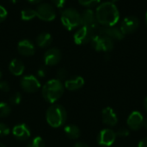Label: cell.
<instances>
[{
	"label": "cell",
	"mask_w": 147,
	"mask_h": 147,
	"mask_svg": "<svg viewBox=\"0 0 147 147\" xmlns=\"http://www.w3.org/2000/svg\"><path fill=\"white\" fill-rule=\"evenodd\" d=\"M97 23L102 26H114L120 18L118 8L112 2H104L101 3L96 10Z\"/></svg>",
	"instance_id": "6da1fadb"
},
{
	"label": "cell",
	"mask_w": 147,
	"mask_h": 147,
	"mask_svg": "<svg viewBox=\"0 0 147 147\" xmlns=\"http://www.w3.org/2000/svg\"><path fill=\"white\" fill-rule=\"evenodd\" d=\"M65 92V86L58 79H52L47 81L42 87L41 94L44 100L50 103L54 104L59 101Z\"/></svg>",
	"instance_id": "7a4b0ae2"
},
{
	"label": "cell",
	"mask_w": 147,
	"mask_h": 147,
	"mask_svg": "<svg viewBox=\"0 0 147 147\" xmlns=\"http://www.w3.org/2000/svg\"><path fill=\"white\" fill-rule=\"evenodd\" d=\"M46 120L48 125L53 128H59L64 126L67 120L65 108L59 104L51 105L46 112Z\"/></svg>",
	"instance_id": "3957f363"
},
{
	"label": "cell",
	"mask_w": 147,
	"mask_h": 147,
	"mask_svg": "<svg viewBox=\"0 0 147 147\" xmlns=\"http://www.w3.org/2000/svg\"><path fill=\"white\" fill-rule=\"evenodd\" d=\"M61 22L67 29L71 30L81 25V14L73 8H68L61 14Z\"/></svg>",
	"instance_id": "277c9868"
},
{
	"label": "cell",
	"mask_w": 147,
	"mask_h": 147,
	"mask_svg": "<svg viewBox=\"0 0 147 147\" xmlns=\"http://www.w3.org/2000/svg\"><path fill=\"white\" fill-rule=\"evenodd\" d=\"M99 28H91L87 26H82L75 34H74V42L78 45L86 44L90 42L93 37L97 34Z\"/></svg>",
	"instance_id": "5b68a950"
},
{
	"label": "cell",
	"mask_w": 147,
	"mask_h": 147,
	"mask_svg": "<svg viewBox=\"0 0 147 147\" xmlns=\"http://www.w3.org/2000/svg\"><path fill=\"white\" fill-rule=\"evenodd\" d=\"M91 45L96 51L109 52L114 49V41L105 36L96 34L91 40Z\"/></svg>",
	"instance_id": "8992f818"
},
{
	"label": "cell",
	"mask_w": 147,
	"mask_h": 147,
	"mask_svg": "<svg viewBox=\"0 0 147 147\" xmlns=\"http://www.w3.org/2000/svg\"><path fill=\"white\" fill-rule=\"evenodd\" d=\"M20 86L23 91L28 94L37 92L40 88V82L37 77L32 75L23 76L20 81Z\"/></svg>",
	"instance_id": "52a82bcc"
},
{
	"label": "cell",
	"mask_w": 147,
	"mask_h": 147,
	"mask_svg": "<svg viewBox=\"0 0 147 147\" xmlns=\"http://www.w3.org/2000/svg\"><path fill=\"white\" fill-rule=\"evenodd\" d=\"M36 16H38L40 20L50 22L53 21L56 17V13L54 8L48 3H41L40 4L36 10Z\"/></svg>",
	"instance_id": "ba28073f"
},
{
	"label": "cell",
	"mask_w": 147,
	"mask_h": 147,
	"mask_svg": "<svg viewBox=\"0 0 147 147\" xmlns=\"http://www.w3.org/2000/svg\"><path fill=\"white\" fill-rule=\"evenodd\" d=\"M97 34L105 36L114 40H122L125 35L121 32V29L115 26H99Z\"/></svg>",
	"instance_id": "9c48e42d"
},
{
	"label": "cell",
	"mask_w": 147,
	"mask_h": 147,
	"mask_svg": "<svg viewBox=\"0 0 147 147\" xmlns=\"http://www.w3.org/2000/svg\"><path fill=\"white\" fill-rule=\"evenodd\" d=\"M116 137V133L113 130L105 128L99 133L97 136V143L102 146H110L115 143Z\"/></svg>",
	"instance_id": "30bf717a"
},
{
	"label": "cell",
	"mask_w": 147,
	"mask_h": 147,
	"mask_svg": "<svg viewBox=\"0 0 147 147\" xmlns=\"http://www.w3.org/2000/svg\"><path fill=\"white\" fill-rule=\"evenodd\" d=\"M139 26H140L139 19L134 16H129L125 17L122 20L120 29L121 32L124 35H126V34H131L136 31Z\"/></svg>",
	"instance_id": "8fae6325"
},
{
	"label": "cell",
	"mask_w": 147,
	"mask_h": 147,
	"mask_svg": "<svg viewBox=\"0 0 147 147\" xmlns=\"http://www.w3.org/2000/svg\"><path fill=\"white\" fill-rule=\"evenodd\" d=\"M62 58L61 51L57 48H51L47 49L43 56L44 62L47 66H55L57 65Z\"/></svg>",
	"instance_id": "7c38bea8"
},
{
	"label": "cell",
	"mask_w": 147,
	"mask_h": 147,
	"mask_svg": "<svg viewBox=\"0 0 147 147\" xmlns=\"http://www.w3.org/2000/svg\"><path fill=\"white\" fill-rule=\"evenodd\" d=\"M81 25L91 28H99L96 13L92 10L87 9L81 13Z\"/></svg>",
	"instance_id": "4fadbf2b"
},
{
	"label": "cell",
	"mask_w": 147,
	"mask_h": 147,
	"mask_svg": "<svg viewBox=\"0 0 147 147\" xmlns=\"http://www.w3.org/2000/svg\"><path fill=\"white\" fill-rule=\"evenodd\" d=\"M144 118L143 115L138 112V111H134L130 113V115L127 118V126L134 131H138L140 130L143 125H144Z\"/></svg>",
	"instance_id": "5bb4252c"
},
{
	"label": "cell",
	"mask_w": 147,
	"mask_h": 147,
	"mask_svg": "<svg viewBox=\"0 0 147 147\" xmlns=\"http://www.w3.org/2000/svg\"><path fill=\"white\" fill-rule=\"evenodd\" d=\"M12 134L17 140L24 141L30 138L31 131L28 125L22 123L14 126V128L12 129Z\"/></svg>",
	"instance_id": "9a60e30c"
},
{
	"label": "cell",
	"mask_w": 147,
	"mask_h": 147,
	"mask_svg": "<svg viewBox=\"0 0 147 147\" xmlns=\"http://www.w3.org/2000/svg\"><path fill=\"white\" fill-rule=\"evenodd\" d=\"M18 53L23 56H31L35 52V48L33 42L29 40H22L17 44Z\"/></svg>",
	"instance_id": "2e32d148"
},
{
	"label": "cell",
	"mask_w": 147,
	"mask_h": 147,
	"mask_svg": "<svg viewBox=\"0 0 147 147\" xmlns=\"http://www.w3.org/2000/svg\"><path fill=\"white\" fill-rule=\"evenodd\" d=\"M102 118L103 123L109 126H115L118 123V117H117L115 112L109 107H105L102 110Z\"/></svg>",
	"instance_id": "e0dca14e"
},
{
	"label": "cell",
	"mask_w": 147,
	"mask_h": 147,
	"mask_svg": "<svg viewBox=\"0 0 147 147\" xmlns=\"http://www.w3.org/2000/svg\"><path fill=\"white\" fill-rule=\"evenodd\" d=\"M84 85V80L82 76L77 75L71 78H68L65 81V88L69 91H76L80 89Z\"/></svg>",
	"instance_id": "ac0fdd59"
},
{
	"label": "cell",
	"mask_w": 147,
	"mask_h": 147,
	"mask_svg": "<svg viewBox=\"0 0 147 147\" xmlns=\"http://www.w3.org/2000/svg\"><path fill=\"white\" fill-rule=\"evenodd\" d=\"M9 70L13 75L21 76L25 70V66L19 59H14L9 64Z\"/></svg>",
	"instance_id": "d6986e66"
},
{
	"label": "cell",
	"mask_w": 147,
	"mask_h": 147,
	"mask_svg": "<svg viewBox=\"0 0 147 147\" xmlns=\"http://www.w3.org/2000/svg\"><path fill=\"white\" fill-rule=\"evenodd\" d=\"M64 132L67 138L71 139H78L80 137V129L76 125H67L64 128Z\"/></svg>",
	"instance_id": "ffe728a7"
},
{
	"label": "cell",
	"mask_w": 147,
	"mask_h": 147,
	"mask_svg": "<svg viewBox=\"0 0 147 147\" xmlns=\"http://www.w3.org/2000/svg\"><path fill=\"white\" fill-rule=\"evenodd\" d=\"M53 38L49 33H41L36 38V44L40 48H47L52 43Z\"/></svg>",
	"instance_id": "44dd1931"
},
{
	"label": "cell",
	"mask_w": 147,
	"mask_h": 147,
	"mask_svg": "<svg viewBox=\"0 0 147 147\" xmlns=\"http://www.w3.org/2000/svg\"><path fill=\"white\" fill-rule=\"evenodd\" d=\"M36 16V12L33 9H24L22 10L21 12V17L22 20L24 21H29V20H32L33 18H34Z\"/></svg>",
	"instance_id": "7402d4cb"
},
{
	"label": "cell",
	"mask_w": 147,
	"mask_h": 147,
	"mask_svg": "<svg viewBox=\"0 0 147 147\" xmlns=\"http://www.w3.org/2000/svg\"><path fill=\"white\" fill-rule=\"evenodd\" d=\"M11 113L10 106L6 102H0V118H5Z\"/></svg>",
	"instance_id": "603a6c76"
},
{
	"label": "cell",
	"mask_w": 147,
	"mask_h": 147,
	"mask_svg": "<svg viewBox=\"0 0 147 147\" xmlns=\"http://www.w3.org/2000/svg\"><path fill=\"white\" fill-rule=\"evenodd\" d=\"M28 147H45V142L41 137L36 136L29 141Z\"/></svg>",
	"instance_id": "cb8c5ba5"
},
{
	"label": "cell",
	"mask_w": 147,
	"mask_h": 147,
	"mask_svg": "<svg viewBox=\"0 0 147 147\" xmlns=\"http://www.w3.org/2000/svg\"><path fill=\"white\" fill-rule=\"evenodd\" d=\"M9 101H10L11 105H15V106L19 105V104L21 103V101H22V94H21L20 93H18V92L14 93V94L10 96Z\"/></svg>",
	"instance_id": "d4e9b609"
},
{
	"label": "cell",
	"mask_w": 147,
	"mask_h": 147,
	"mask_svg": "<svg viewBox=\"0 0 147 147\" xmlns=\"http://www.w3.org/2000/svg\"><path fill=\"white\" fill-rule=\"evenodd\" d=\"M67 76H68V72L65 68H59L57 72V78L58 80H59L60 81H66L67 80Z\"/></svg>",
	"instance_id": "484cf974"
},
{
	"label": "cell",
	"mask_w": 147,
	"mask_h": 147,
	"mask_svg": "<svg viewBox=\"0 0 147 147\" xmlns=\"http://www.w3.org/2000/svg\"><path fill=\"white\" fill-rule=\"evenodd\" d=\"M9 133H10L9 127L6 124L0 122V138H3V137L9 135Z\"/></svg>",
	"instance_id": "4316f807"
},
{
	"label": "cell",
	"mask_w": 147,
	"mask_h": 147,
	"mask_svg": "<svg viewBox=\"0 0 147 147\" xmlns=\"http://www.w3.org/2000/svg\"><path fill=\"white\" fill-rule=\"evenodd\" d=\"M115 133H116V136H119V137H127L129 135V130L126 127H121L118 129V131Z\"/></svg>",
	"instance_id": "83f0119b"
},
{
	"label": "cell",
	"mask_w": 147,
	"mask_h": 147,
	"mask_svg": "<svg viewBox=\"0 0 147 147\" xmlns=\"http://www.w3.org/2000/svg\"><path fill=\"white\" fill-rule=\"evenodd\" d=\"M78 2L84 6H93L100 2V0H78Z\"/></svg>",
	"instance_id": "f1b7e54d"
},
{
	"label": "cell",
	"mask_w": 147,
	"mask_h": 147,
	"mask_svg": "<svg viewBox=\"0 0 147 147\" xmlns=\"http://www.w3.org/2000/svg\"><path fill=\"white\" fill-rule=\"evenodd\" d=\"M0 90L2 92L7 93L10 90V86L7 81H0Z\"/></svg>",
	"instance_id": "f546056e"
},
{
	"label": "cell",
	"mask_w": 147,
	"mask_h": 147,
	"mask_svg": "<svg viewBox=\"0 0 147 147\" xmlns=\"http://www.w3.org/2000/svg\"><path fill=\"white\" fill-rule=\"evenodd\" d=\"M7 16V10H5L4 7L0 5V23L3 22Z\"/></svg>",
	"instance_id": "4dcf8cb0"
},
{
	"label": "cell",
	"mask_w": 147,
	"mask_h": 147,
	"mask_svg": "<svg viewBox=\"0 0 147 147\" xmlns=\"http://www.w3.org/2000/svg\"><path fill=\"white\" fill-rule=\"evenodd\" d=\"M47 69L45 68H40L37 71V75L40 78H44L47 75Z\"/></svg>",
	"instance_id": "1f68e13d"
},
{
	"label": "cell",
	"mask_w": 147,
	"mask_h": 147,
	"mask_svg": "<svg viewBox=\"0 0 147 147\" xmlns=\"http://www.w3.org/2000/svg\"><path fill=\"white\" fill-rule=\"evenodd\" d=\"M52 3L57 7V8H62L65 3V0H52Z\"/></svg>",
	"instance_id": "d6a6232c"
},
{
	"label": "cell",
	"mask_w": 147,
	"mask_h": 147,
	"mask_svg": "<svg viewBox=\"0 0 147 147\" xmlns=\"http://www.w3.org/2000/svg\"><path fill=\"white\" fill-rule=\"evenodd\" d=\"M138 147H147V138H145L142 140H140L138 145Z\"/></svg>",
	"instance_id": "836d02e7"
},
{
	"label": "cell",
	"mask_w": 147,
	"mask_h": 147,
	"mask_svg": "<svg viewBox=\"0 0 147 147\" xmlns=\"http://www.w3.org/2000/svg\"><path fill=\"white\" fill-rule=\"evenodd\" d=\"M73 147H90L87 144L84 143V142H77Z\"/></svg>",
	"instance_id": "e575fe53"
},
{
	"label": "cell",
	"mask_w": 147,
	"mask_h": 147,
	"mask_svg": "<svg viewBox=\"0 0 147 147\" xmlns=\"http://www.w3.org/2000/svg\"><path fill=\"white\" fill-rule=\"evenodd\" d=\"M28 1L31 3H40L42 0H28Z\"/></svg>",
	"instance_id": "d590c367"
},
{
	"label": "cell",
	"mask_w": 147,
	"mask_h": 147,
	"mask_svg": "<svg viewBox=\"0 0 147 147\" xmlns=\"http://www.w3.org/2000/svg\"><path fill=\"white\" fill-rule=\"evenodd\" d=\"M144 107H145L146 110L147 111V97L145 99V101H144Z\"/></svg>",
	"instance_id": "8d00e7d4"
},
{
	"label": "cell",
	"mask_w": 147,
	"mask_h": 147,
	"mask_svg": "<svg viewBox=\"0 0 147 147\" xmlns=\"http://www.w3.org/2000/svg\"><path fill=\"white\" fill-rule=\"evenodd\" d=\"M143 126H144L146 129H147V119H146V120H144V125H143Z\"/></svg>",
	"instance_id": "74e56055"
},
{
	"label": "cell",
	"mask_w": 147,
	"mask_h": 147,
	"mask_svg": "<svg viewBox=\"0 0 147 147\" xmlns=\"http://www.w3.org/2000/svg\"><path fill=\"white\" fill-rule=\"evenodd\" d=\"M0 147H6V146H5L3 143H1V142H0Z\"/></svg>",
	"instance_id": "f35d334b"
},
{
	"label": "cell",
	"mask_w": 147,
	"mask_h": 147,
	"mask_svg": "<svg viewBox=\"0 0 147 147\" xmlns=\"http://www.w3.org/2000/svg\"><path fill=\"white\" fill-rule=\"evenodd\" d=\"M11 1H12L13 3H17V2H18L19 0H11Z\"/></svg>",
	"instance_id": "ab89813d"
},
{
	"label": "cell",
	"mask_w": 147,
	"mask_h": 147,
	"mask_svg": "<svg viewBox=\"0 0 147 147\" xmlns=\"http://www.w3.org/2000/svg\"><path fill=\"white\" fill-rule=\"evenodd\" d=\"M117 1H119V0H110V2H112V3H115V2H117Z\"/></svg>",
	"instance_id": "60d3db41"
},
{
	"label": "cell",
	"mask_w": 147,
	"mask_h": 147,
	"mask_svg": "<svg viewBox=\"0 0 147 147\" xmlns=\"http://www.w3.org/2000/svg\"><path fill=\"white\" fill-rule=\"evenodd\" d=\"M2 75H2V72H1V70H0V80H1V78H2Z\"/></svg>",
	"instance_id": "b9f144b4"
},
{
	"label": "cell",
	"mask_w": 147,
	"mask_h": 147,
	"mask_svg": "<svg viewBox=\"0 0 147 147\" xmlns=\"http://www.w3.org/2000/svg\"><path fill=\"white\" fill-rule=\"evenodd\" d=\"M146 23H147V11H146Z\"/></svg>",
	"instance_id": "7bdbcfd3"
}]
</instances>
